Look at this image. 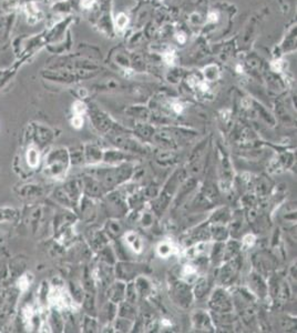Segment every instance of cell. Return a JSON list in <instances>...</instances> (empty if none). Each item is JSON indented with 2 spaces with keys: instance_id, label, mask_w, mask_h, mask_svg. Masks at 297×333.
Masks as SVG:
<instances>
[{
  "instance_id": "obj_46",
  "label": "cell",
  "mask_w": 297,
  "mask_h": 333,
  "mask_svg": "<svg viewBox=\"0 0 297 333\" xmlns=\"http://www.w3.org/2000/svg\"><path fill=\"white\" fill-rule=\"evenodd\" d=\"M27 159H28L29 166L35 168L39 163V152L35 149L28 150V152H27Z\"/></svg>"
},
{
  "instance_id": "obj_22",
  "label": "cell",
  "mask_w": 297,
  "mask_h": 333,
  "mask_svg": "<svg viewBox=\"0 0 297 333\" xmlns=\"http://www.w3.org/2000/svg\"><path fill=\"white\" fill-rule=\"evenodd\" d=\"M172 199L173 198L171 195H168L167 193L164 192V191L162 190L160 191V193L152 200V210L154 211V213H157V215H161V213H163L164 210L168 207V204H170Z\"/></svg>"
},
{
  "instance_id": "obj_60",
  "label": "cell",
  "mask_w": 297,
  "mask_h": 333,
  "mask_svg": "<svg viewBox=\"0 0 297 333\" xmlns=\"http://www.w3.org/2000/svg\"><path fill=\"white\" fill-rule=\"evenodd\" d=\"M177 41L181 42V43H183L185 41V36L183 34H179L177 35Z\"/></svg>"
},
{
  "instance_id": "obj_14",
  "label": "cell",
  "mask_w": 297,
  "mask_h": 333,
  "mask_svg": "<svg viewBox=\"0 0 297 333\" xmlns=\"http://www.w3.org/2000/svg\"><path fill=\"white\" fill-rule=\"evenodd\" d=\"M253 264L255 266L256 272H259L263 277H267L274 268L273 259L267 253L264 252H259L253 256Z\"/></svg>"
},
{
  "instance_id": "obj_39",
  "label": "cell",
  "mask_w": 297,
  "mask_h": 333,
  "mask_svg": "<svg viewBox=\"0 0 297 333\" xmlns=\"http://www.w3.org/2000/svg\"><path fill=\"white\" fill-rule=\"evenodd\" d=\"M102 313L105 315V319L108 320V321H113L118 315V304H115L111 301H108V303L104 305L103 310H102Z\"/></svg>"
},
{
  "instance_id": "obj_2",
  "label": "cell",
  "mask_w": 297,
  "mask_h": 333,
  "mask_svg": "<svg viewBox=\"0 0 297 333\" xmlns=\"http://www.w3.org/2000/svg\"><path fill=\"white\" fill-rule=\"evenodd\" d=\"M44 33L37 35H22L11 40L10 47L16 59H26L29 61L44 44H46Z\"/></svg>"
},
{
  "instance_id": "obj_51",
  "label": "cell",
  "mask_w": 297,
  "mask_h": 333,
  "mask_svg": "<svg viewBox=\"0 0 297 333\" xmlns=\"http://www.w3.org/2000/svg\"><path fill=\"white\" fill-rule=\"evenodd\" d=\"M72 110L75 115H81L86 111V106L81 101H75L72 107Z\"/></svg>"
},
{
  "instance_id": "obj_11",
  "label": "cell",
  "mask_w": 297,
  "mask_h": 333,
  "mask_svg": "<svg viewBox=\"0 0 297 333\" xmlns=\"http://www.w3.org/2000/svg\"><path fill=\"white\" fill-rule=\"evenodd\" d=\"M239 268H241V259H239L238 255L234 257L233 259L226 261V263L219 271V279L221 283H232L233 280L236 278Z\"/></svg>"
},
{
  "instance_id": "obj_19",
  "label": "cell",
  "mask_w": 297,
  "mask_h": 333,
  "mask_svg": "<svg viewBox=\"0 0 297 333\" xmlns=\"http://www.w3.org/2000/svg\"><path fill=\"white\" fill-rule=\"evenodd\" d=\"M103 231L108 235L109 239L112 240H118V238L121 237L124 232L122 222L118 218H111V219L106 221Z\"/></svg>"
},
{
  "instance_id": "obj_5",
  "label": "cell",
  "mask_w": 297,
  "mask_h": 333,
  "mask_svg": "<svg viewBox=\"0 0 297 333\" xmlns=\"http://www.w3.org/2000/svg\"><path fill=\"white\" fill-rule=\"evenodd\" d=\"M18 12L0 10V51L6 50L11 44V35L16 25Z\"/></svg>"
},
{
  "instance_id": "obj_27",
  "label": "cell",
  "mask_w": 297,
  "mask_h": 333,
  "mask_svg": "<svg viewBox=\"0 0 297 333\" xmlns=\"http://www.w3.org/2000/svg\"><path fill=\"white\" fill-rule=\"evenodd\" d=\"M242 244L239 243L236 240H230L226 243H224V248H223V260L228 261L233 259L234 257H236L238 255L239 250H241Z\"/></svg>"
},
{
  "instance_id": "obj_58",
  "label": "cell",
  "mask_w": 297,
  "mask_h": 333,
  "mask_svg": "<svg viewBox=\"0 0 297 333\" xmlns=\"http://www.w3.org/2000/svg\"><path fill=\"white\" fill-rule=\"evenodd\" d=\"M272 69L274 71H281L282 70V61L281 60H275L272 62Z\"/></svg>"
},
{
  "instance_id": "obj_21",
  "label": "cell",
  "mask_w": 297,
  "mask_h": 333,
  "mask_svg": "<svg viewBox=\"0 0 297 333\" xmlns=\"http://www.w3.org/2000/svg\"><path fill=\"white\" fill-rule=\"evenodd\" d=\"M273 188V182L266 176H261L254 182V190L257 197H265L268 195Z\"/></svg>"
},
{
  "instance_id": "obj_8",
  "label": "cell",
  "mask_w": 297,
  "mask_h": 333,
  "mask_svg": "<svg viewBox=\"0 0 297 333\" xmlns=\"http://www.w3.org/2000/svg\"><path fill=\"white\" fill-rule=\"evenodd\" d=\"M170 296L175 303L181 305L182 308H188L193 300V292L191 291V288L188 283L182 280H175L172 282Z\"/></svg>"
},
{
  "instance_id": "obj_55",
  "label": "cell",
  "mask_w": 297,
  "mask_h": 333,
  "mask_svg": "<svg viewBox=\"0 0 297 333\" xmlns=\"http://www.w3.org/2000/svg\"><path fill=\"white\" fill-rule=\"evenodd\" d=\"M82 123H83V119L81 115H74L72 119V126H74L75 128H80L82 126Z\"/></svg>"
},
{
  "instance_id": "obj_36",
  "label": "cell",
  "mask_w": 297,
  "mask_h": 333,
  "mask_svg": "<svg viewBox=\"0 0 297 333\" xmlns=\"http://www.w3.org/2000/svg\"><path fill=\"white\" fill-rule=\"evenodd\" d=\"M137 297H139V295H137L134 281H129L128 284H126V297H124V300L135 304Z\"/></svg>"
},
{
  "instance_id": "obj_61",
  "label": "cell",
  "mask_w": 297,
  "mask_h": 333,
  "mask_svg": "<svg viewBox=\"0 0 297 333\" xmlns=\"http://www.w3.org/2000/svg\"><path fill=\"white\" fill-rule=\"evenodd\" d=\"M79 95H80V96H81L82 98H84V97H86V96L88 95V92L86 91V89H81V90H80V91H79Z\"/></svg>"
},
{
  "instance_id": "obj_6",
  "label": "cell",
  "mask_w": 297,
  "mask_h": 333,
  "mask_svg": "<svg viewBox=\"0 0 297 333\" xmlns=\"http://www.w3.org/2000/svg\"><path fill=\"white\" fill-rule=\"evenodd\" d=\"M144 266L145 265L143 264L134 263V262L130 261H119L115 263L114 274L123 282L133 281L136 277L142 275V273L144 272Z\"/></svg>"
},
{
  "instance_id": "obj_41",
  "label": "cell",
  "mask_w": 297,
  "mask_h": 333,
  "mask_svg": "<svg viewBox=\"0 0 297 333\" xmlns=\"http://www.w3.org/2000/svg\"><path fill=\"white\" fill-rule=\"evenodd\" d=\"M243 225V217L241 216H234L231 220V226L229 230V233H231L233 237H236L237 233L242 230Z\"/></svg>"
},
{
  "instance_id": "obj_59",
  "label": "cell",
  "mask_w": 297,
  "mask_h": 333,
  "mask_svg": "<svg viewBox=\"0 0 297 333\" xmlns=\"http://www.w3.org/2000/svg\"><path fill=\"white\" fill-rule=\"evenodd\" d=\"M217 17H219V16H217V13H215V12H212V13H210V15H208V21H217Z\"/></svg>"
},
{
  "instance_id": "obj_31",
  "label": "cell",
  "mask_w": 297,
  "mask_h": 333,
  "mask_svg": "<svg viewBox=\"0 0 297 333\" xmlns=\"http://www.w3.org/2000/svg\"><path fill=\"white\" fill-rule=\"evenodd\" d=\"M81 212L83 213V217L89 220L96 216V206L92 198H89L87 195H83V198H81Z\"/></svg>"
},
{
  "instance_id": "obj_62",
  "label": "cell",
  "mask_w": 297,
  "mask_h": 333,
  "mask_svg": "<svg viewBox=\"0 0 297 333\" xmlns=\"http://www.w3.org/2000/svg\"><path fill=\"white\" fill-rule=\"evenodd\" d=\"M181 107H182L181 105H175V106H174V109L176 110V112H180V111L182 110Z\"/></svg>"
},
{
  "instance_id": "obj_7",
  "label": "cell",
  "mask_w": 297,
  "mask_h": 333,
  "mask_svg": "<svg viewBox=\"0 0 297 333\" xmlns=\"http://www.w3.org/2000/svg\"><path fill=\"white\" fill-rule=\"evenodd\" d=\"M208 306L213 312H233L234 303L229 293L224 289L217 288L211 295L210 300H208Z\"/></svg>"
},
{
  "instance_id": "obj_10",
  "label": "cell",
  "mask_w": 297,
  "mask_h": 333,
  "mask_svg": "<svg viewBox=\"0 0 297 333\" xmlns=\"http://www.w3.org/2000/svg\"><path fill=\"white\" fill-rule=\"evenodd\" d=\"M19 12L29 26H34L44 19V11L39 0H26Z\"/></svg>"
},
{
  "instance_id": "obj_34",
  "label": "cell",
  "mask_w": 297,
  "mask_h": 333,
  "mask_svg": "<svg viewBox=\"0 0 297 333\" xmlns=\"http://www.w3.org/2000/svg\"><path fill=\"white\" fill-rule=\"evenodd\" d=\"M26 0H0V10L4 12H18Z\"/></svg>"
},
{
  "instance_id": "obj_45",
  "label": "cell",
  "mask_w": 297,
  "mask_h": 333,
  "mask_svg": "<svg viewBox=\"0 0 297 333\" xmlns=\"http://www.w3.org/2000/svg\"><path fill=\"white\" fill-rule=\"evenodd\" d=\"M83 329L86 332H97L98 331V322L95 318L87 315L83 321Z\"/></svg>"
},
{
  "instance_id": "obj_50",
  "label": "cell",
  "mask_w": 297,
  "mask_h": 333,
  "mask_svg": "<svg viewBox=\"0 0 297 333\" xmlns=\"http://www.w3.org/2000/svg\"><path fill=\"white\" fill-rule=\"evenodd\" d=\"M128 17L124 13H120L119 16H117V19H115V25L119 27V29H123L128 25Z\"/></svg>"
},
{
  "instance_id": "obj_18",
  "label": "cell",
  "mask_w": 297,
  "mask_h": 333,
  "mask_svg": "<svg viewBox=\"0 0 297 333\" xmlns=\"http://www.w3.org/2000/svg\"><path fill=\"white\" fill-rule=\"evenodd\" d=\"M152 139L154 140V144H157L163 149L174 150L175 148H177V146H179V142H176L175 137L170 132L162 131L159 133H154Z\"/></svg>"
},
{
  "instance_id": "obj_40",
  "label": "cell",
  "mask_w": 297,
  "mask_h": 333,
  "mask_svg": "<svg viewBox=\"0 0 297 333\" xmlns=\"http://www.w3.org/2000/svg\"><path fill=\"white\" fill-rule=\"evenodd\" d=\"M126 239L129 246L131 247V249L134 252H140L141 251V240L139 238V235L136 233L133 232H129L126 234Z\"/></svg>"
},
{
  "instance_id": "obj_35",
  "label": "cell",
  "mask_w": 297,
  "mask_h": 333,
  "mask_svg": "<svg viewBox=\"0 0 297 333\" xmlns=\"http://www.w3.org/2000/svg\"><path fill=\"white\" fill-rule=\"evenodd\" d=\"M206 147H207V141L199 142V144L193 149L192 152H191L190 157H189V163H192V162L198 161V160H201L204 155V152H205Z\"/></svg>"
},
{
  "instance_id": "obj_52",
  "label": "cell",
  "mask_w": 297,
  "mask_h": 333,
  "mask_svg": "<svg viewBox=\"0 0 297 333\" xmlns=\"http://www.w3.org/2000/svg\"><path fill=\"white\" fill-rule=\"evenodd\" d=\"M153 222V218L150 213H144L143 216L141 217V223L143 226H150Z\"/></svg>"
},
{
  "instance_id": "obj_4",
  "label": "cell",
  "mask_w": 297,
  "mask_h": 333,
  "mask_svg": "<svg viewBox=\"0 0 297 333\" xmlns=\"http://www.w3.org/2000/svg\"><path fill=\"white\" fill-rule=\"evenodd\" d=\"M103 198L106 210H108L109 213H111V217L121 218L127 215L129 209L127 198L120 191L114 189L108 191Z\"/></svg>"
},
{
  "instance_id": "obj_56",
  "label": "cell",
  "mask_w": 297,
  "mask_h": 333,
  "mask_svg": "<svg viewBox=\"0 0 297 333\" xmlns=\"http://www.w3.org/2000/svg\"><path fill=\"white\" fill-rule=\"evenodd\" d=\"M164 60L166 61L167 65H172L174 62V53L173 52H166L164 55Z\"/></svg>"
},
{
  "instance_id": "obj_29",
  "label": "cell",
  "mask_w": 297,
  "mask_h": 333,
  "mask_svg": "<svg viewBox=\"0 0 297 333\" xmlns=\"http://www.w3.org/2000/svg\"><path fill=\"white\" fill-rule=\"evenodd\" d=\"M211 238L216 240L217 242H224L229 238V229L224 226V224H214L210 225Z\"/></svg>"
},
{
  "instance_id": "obj_47",
  "label": "cell",
  "mask_w": 297,
  "mask_h": 333,
  "mask_svg": "<svg viewBox=\"0 0 297 333\" xmlns=\"http://www.w3.org/2000/svg\"><path fill=\"white\" fill-rule=\"evenodd\" d=\"M242 202L244 204V207L246 208H252L255 207V204L257 203V198L255 193H247L245 195H243L242 198Z\"/></svg>"
},
{
  "instance_id": "obj_30",
  "label": "cell",
  "mask_w": 297,
  "mask_h": 333,
  "mask_svg": "<svg viewBox=\"0 0 297 333\" xmlns=\"http://www.w3.org/2000/svg\"><path fill=\"white\" fill-rule=\"evenodd\" d=\"M177 153L173 149H163L157 154V162L162 166H170L175 162Z\"/></svg>"
},
{
  "instance_id": "obj_37",
  "label": "cell",
  "mask_w": 297,
  "mask_h": 333,
  "mask_svg": "<svg viewBox=\"0 0 297 333\" xmlns=\"http://www.w3.org/2000/svg\"><path fill=\"white\" fill-rule=\"evenodd\" d=\"M99 256L101 258V260L103 263H106L109 265L115 264V256L112 249L109 247V244L106 247H104L102 250L99 251Z\"/></svg>"
},
{
  "instance_id": "obj_57",
  "label": "cell",
  "mask_w": 297,
  "mask_h": 333,
  "mask_svg": "<svg viewBox=\"0 0 297 333\" xmlns=\"http://www.w3.org/2000/svg\"><path fill=\"white\" fill-rule=\"evenodd\" d=\"M96 0H81V7L84 9H89L93 6Z\"/></svg>"
},
{
  "instance_id": "obj_48",
  "label": "cell",
  "mask_w": 297,
  "mask_h": 333,
  "mask_svg": "<svg viewBox=\"0 0 297 333\" xmlns=\"http://www.w3.org/2000/svg\"><path fill=\"white\" fill-rule=\"evenodd\" d=\"M293 160H294V157L291 153H283L279 157L278 162L283 168H288L293 163Z\"/></svg>"
},
{
  "instance_id": "obj_33",
  "label": "cell",
  "mask_w": 297,
  "mask_h": 333,
  "mask_svg": "<svg viewBox=\"0 0 297 333\" xmlns=\"http://www.w3.org/2000/svg\"><path fill=\"white\" fill-rule=\"evenodd\" d=\"M208 291H210V282H208V280L205 278H199L197 283H195L193 296L197 299H203L207 295Z\"/></svg>"
},
{
  "instance_id": "obj_15",
  "label": "cell",
  "mask_w": 297,
  "mask_h": 333,
  "mask_svg": "<svg viewBox=\"0 0 297 333\" xmlns=\"http://www.w3.org/2000/svg\"><path fill=\"white\" fill-rule=\"evenodd\" d=\"M26 62H28L26 59H16L12 66L6 67V68H0V89L3 88L10 80L13 79V77L17 74L18 70Z\"/></svg>"
},
{
  "instance_id": "obj_44",
  "label": "cell",
  "mask_w": 297,
  "mask_h": 333,
  "mask_svg": "<svg viewBox=\"0 0 297 333\" xmlns=\"http://www.w3.org/2000/svg\"><path fill=\"white\" fill-rule=\"evenodd\" d=\"M83 305L84 309L88 310V312L96 310V300H95V292L88 291V293L84 296L83 299Z\"/></svg>"
},
{
  "instance_id": "obj_32",
  "label": "cell",
  "mask_w": 297,
  "mask_h": 333,
  "mask_svg": "<svg viewBox=\"0 0 297 333\" xmlns=\"http://www.w3.org/2000/svg\"><path fill=\"white\" fill-rule=\"evenodd\" d=\"M231 211L229 208H221L213 213L210 222L214 224H224L231 220Z\"/></svg>"
},
{
  "instance_id": "obj_23",
  "label": "cell",
  "mask_w": 297,
  "mask_h": 333,
  "mask_svg": "<svg viewBox=\"0 0 297 333\" xmlns=\"http://www.w3.org/2000/svg\"><path fill=\"white\" fill-rule=\"evenodd\" d=\"M118 317L134 321L137 317V310L135 308V304H133L131 302H128L126 300L120 302L118 304Z\"/></svg>"
},
{
  "instance_id": "obj_24",
  "label": "cell",
  "mask_w": 297,
  "mask_h": 333,
  "mask_svg": "<svg viewBox=\"0 0 297 333\" xmlns=\"http://www.w3.org/2000/svg\"><path fill=\"white\" fill-rule=\"evenodd\" d=\"M127 152L121 150H108V151H103V161L112 164V166H115V164L122 163L126 161V159H128V154Z\"/></svg>"
},
{
  "instance_id": "obj_54",
  "label": "cell",
  "mask_w": 297,
  "mask_h": 333,
  "mask_svg": "<svg viewBox=\"0 0 297 333\" xmlns=\"http://www.w3.org/2000/svg\"><path fill=\"white\" fill-rule=\"evenodd\" d=\"M19 288L21 289V290H26L27 288H28V284H29V280L28 278H27V275H24V277H21L20 280H19Z\"/></svg>"
},
{
  "instance_id": "obj_9",
  "label": "cell",
  "mask_w": 297,
  "mask_h": 333,
  "mask_svg": "<svg viewBox=\"0 0 297 333\" xmlns=\"http://www.w3.org/2000/svg\"><path fill=\"white\" fill-rule=\"evenodd\" d=\"M110 140L115 148L124 151V152H144V147L142 146L141 142L133 139L132 137L126 135V133H113L110 136Z\"/></svg>"
},
{
  "instance_id": "obj_1",
  "label": "cell",
  "mask_w": 297,
  "mask_h": 333,
  "mask_svg": "<svg viewBox=\"0 0 297 333\" xmlns=\"http://www.w3.org/2000/svg\"><path fill=\"white\" fill-rule=\"evenodd\" d=\"M133 173H134V169H133L132 164L128 162H122L115 164L113 167L100 169L99 172L97 173L96 178L101 182L103 188L108 192V191L113 190L118 185L130 180Z\"/></svg>"
},
{
  "instance_id": "obj_25",
  "label": "cell",
  "mask_w": 297,
  "mask_h": 333,
  "mask_svg": "<svg viewBox=\"0 0 297 333\" xmlns=\"http://www.w3.org/2000/svg\"><path fill=\"white\" fill-rule=\"evenodd\" d=\"M201 193L205 197L208 201H210L212 204H214L216 202H219L220 200V193H219V189L216 188V185L213 184L211 181H206L205 184L202 185L201 188Z\"/></svg>"
},
{
  "instance_id": "obj_17",
  "label": "cell",
  "mask_w": 297,
  "mask_h": 333,
  "mask_svg": "<svg viewBox=\"0 0 297 333\" xmlns=\"http://www.w3.org/2000/svg\"><path fill=\"white\" fill-rule=\"evenodd\" d=\"M126 282L119 280L117 282H112L108 287V299L115 304H119L126 297Z\"/></svg>"
},
{
  "instance_id": "obj_12",
  "label": "cell",
  "mask_w": 297,
  "mask_h": 333,
  "mask_svg": "<svg viewBox=\"0 0 297 333\" xmlns=\"http://www.w3.org/2000/svg\"><path fill=\"white\" fill-rule=\"evenodd\" d=\"M81 182L84 195H87L89 198L92 199L103 198L104 194L106 193L103 185H102L101 182L98 180L96 177L88 176L86 178H83Z\"/></svg>"
},
{
  "instance_id": "obj_53",
  "label": "cell",
  "mask_w": 297,
  "mask_h": 333,
  "mask_svg": "<svg viewBox=\"0 0 297 333\" xmlns=\"http://www.w3.org/2000/svg\"><path fill=\"white\" fill-rule=\"evenodd\" d=\"M159 253H160V256H162V257L168 256L171 253L170 246H167V244H162V246H160Z\"/></svg>"
},
{
  "instance_id": "obj_13",
  "label": "cell",
  "mask_w": 297,
  "mask_h": 333,
  "mask_svg": "<svg viewBox=\"0 0 297 333\" xmlns=\"http://www.w3.org/2000/svg\"><path fill=\"white\" fill-rule=\"evenodd\" d=\"M191 320H192V324L195 330L203 332L215 331L212 317L208 313H206L205 311L203 310L195 311V312L192 313Z\"/></svg>"
},
{
  "instance_id": "obj_20",
  "label": "cell",
  "mask_w": 297,
  "mask_h": 333,
  "mask_svg": "<svg viewBox=\"0 0 297 333\" xmlns=\"http://www.w3.org/2000/svg\"><path fill=\"white\" fill-rule=\"evenodd\" d=\"M83 152H84V160L87 162L95 164L102 161L103 159V151L100 148L99 146L89 144L83 147Z\"/></svg>"
},
{
  "instance_id": "obj_43",
  "label": "cell",
  "mask_w": 297,
  "mask_h": 333,
  "mask_svg": "<svg viewBox=\"0 0 297 333\" xmlns=\"http://www.w3.org/2000/svg\"><path fill=\"white\" fill-rule=\"evenodd\" d=\"M143 200L144 199L142 195L134 193V194H131L129 198H127V202H128L129 208L135 209V210H137V209H140L142 207V204H143Z\"/></svg>"
},
{
  "instance_id": "obj_26",
  "label": "cell",
  "mask_w": 297,
  "mask_h": 333,
  "mask_svg": "<svg viewBox=\"0 0 297 333\" xmlns=\"http://www.w3.org/2000/svg\"><path fill=\"white\" fill-rule=\"evenodd\" d=\"M91 247L95 249L96 251L99 252L102 250L104 247H106L109 244V237L104 233L103 230L100 231H96L91 234Z\"/></svg>"
},
{
  "instance_id": "obj_38",
  "label": "cell",
  "mask_w": 297,
  "mask_h": 333,
  "mask_svg": "<svg viewBox=\"0 0 297 333\" xmlns=\"http://www.w3.org/2000/svg\"><path fill=\"white\" fill-rule=\"evenodd\" d=\"M114 320H115V324H114L115 331L129 332V331H131V329L133 328V321H131V320L124 319L121 317H118Z\"/></svg>"
},
{
  "instance_id": "obj_3",
  "label": "cell",
  "mask_w": 297,
  "mask_h": 333,
  "mask_svg": "<svg viewBox=\"0 0 297 333\" xmlns=\"http://www.w3.org/2000/svg\"><path fill=\"white\" fill-rule=\"evenodd\" d=\"M69 160V152L66 149L53 150L46 160V170L52 177L62 176L66 171Z\"/></svg>"
},
{
  "instance_id": "obj_49",
  "label": "cell",
  "mask_w": 297,
  "mask_h": 333,
  "mask_svg": "<svg viewBox=\"0 0 297 333\" xmlns=\"http://www.w3.org/2000/svg\"><path fill=\"white\" fill-rule=\"evenodd\" d=\"M159 193H160V190L157 185H149V186H146L143 191V197L153 199L157 197Z\"/></svg>"
},
{
  "instance_id": "obj_28",
  "label": "cell",
  "mask_w": 297,
  "mask_h": 333,
  "mask_svg": "<svg viewBox=\"0 0 297 333\" xmlns=\"http://www.w3.org/2000/svg\"><path fill=\"white\" fill-rule=\"evenodd\" d=\"M133 281H134L139 297H146L148 296H150L151 283L148 279L143 277V275H139V277H136Z\"/></svg>"
},
{
  "instance_id": "obj_16",
  "label": "cell",
  "mask_w": 297,
  "mask_h": 333,
  "mask_svg": "<svg viewBox=\"0 0 297 333\" xmlns=\"http://www.w3.org/2000/svg\"><path fill=\"white\" fill-rule=\"evenodd\" d=\"M248 280H250V286L253 289V291L255 292V295H257L260 297H264L267 296L268 287L265 282L263 275H261L256 271H253L252 273H250Z\"/></svg>"
},
{
  "instance_id": "obj_42",
  "label": "cell",
  "mask_w": 297,
  "mask_h": 333,
  "mask_svg": "<svg viewBox=\"0 0 297 333\" xmlns=\"http://www.w3.org/2000/svg\"><path fill=\"white\" fill-rule=\"evenodd\" d=\"M69 158L71 159V162L73 164H80L84 161V152L83 147H79V148H74L69 153Z\"/></svg>"
}]
</instances>
